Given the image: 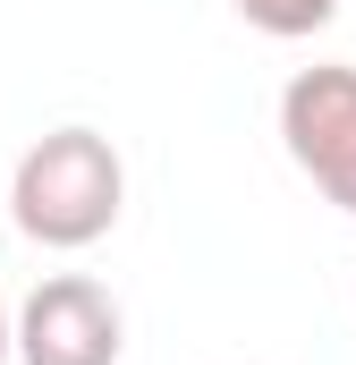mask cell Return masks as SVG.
Instances as JSON below:
<instances>
[{"mask_svg": "<svg viewBox=\"0 0 356 365\" xmlns=\"http://www.w3.org/2000/svg\"><path fill=\"white\" fill-rule=\"evenodd\" d=\"M0 204H9V179H0Z\"/></svg>", "mask_w": 356, "mask_h": 365, "instance_id": "6", "label": "cell"}, {"mask_svg": "<svg viewBox=\"0 0 356 365\" xmlns=\"http://www.w3.org/2000/svg\"><path fill=\"white\" fill-rule=\"evenodd\" d=\"M119 212H127V162H119V145L93 136V128H51V136H34V145L17 153V170H9V221H17L34 247H51V255H77L93 238H110Z\"/></svg>", "mask_w": 356, "mask_h": 365, "instance_id": "1", "label": "cell"}, {"mask_svg": "<svg viewBox=\"0 0 356 365\" xmlns=\"http://www.w3.org/2000/svg\"><path fill=\"white\" fill-rule=\"evenodd\" d=\"M127 314L85 272H51L17 306V365H119Z\"/></svg>", "mask_w": 356, "mask_h": 365, "instance_id": "3", "label": "cell"}, {"mask_svg": "<svg viewBox=\"0 0 356 365\" xmlns=\"http://www.w3.org/2000/svg\"><path fill=\"white\" fill-rule=\"evenodd\" d=\"M17 357V306H9V289H0V365Z\"/></svg>", "mask_w": 356, "mask_h": 365, "instance_id": "5", "label": "cell"}, {"mask_svg": "<svg viewBox=\"0 0 356 365\" xmlns=\"http://www.w3.org/2000/svg\"><path fill=\"white\" fill-rule=\"evenodd\" d=\"M280 145L340 212H356V68H297L280 86Z\"/></svg>", "mask_w": 356, "mask_h": 365, "instance_id": "2", "label": "cell"}, {"mask_svg": "<svg viewBox=\"0 0 356 365\" xmlns=\"http://www.w3.org/2000/svg\"><path fill=\"white\" fill-rule=\"evenodd\" d=\"M255 34H271V43H305V34H323L331 17H340V0H229Z\"/></svg>", "mask_w": 356, "mask_h": 365, "instance_id": "4", "label": "cell"}]
</instances>
